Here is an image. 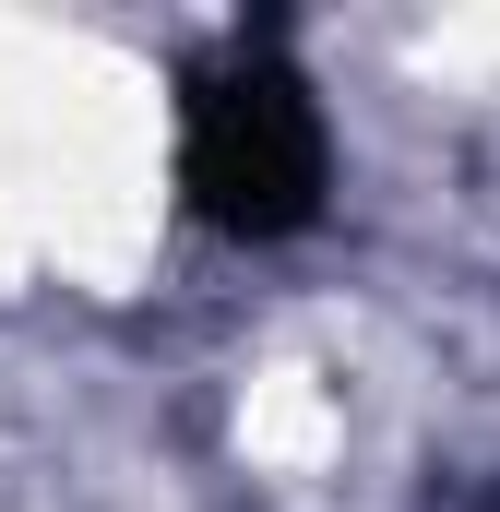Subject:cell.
I'll return each mask as SVG.
<instances>
[{
  "label": "cell",
  "mask_w": 500,
  "mask_h": 512,
  "mask_svg": "<svg viewBox=\"0 0 500 512\" xmlns=\"http://www.w3.org/2000/svg\"><path fill=\"white\" fill-rule=\"evenodd\" d=\"M322 179H334L322 108H310V84H298L274 48H239V60L191 72L179 191H191L203 227H227V239H286V227L322 215Z\"/></svg>",
  "instance_id": "1"
}]
</instances>
